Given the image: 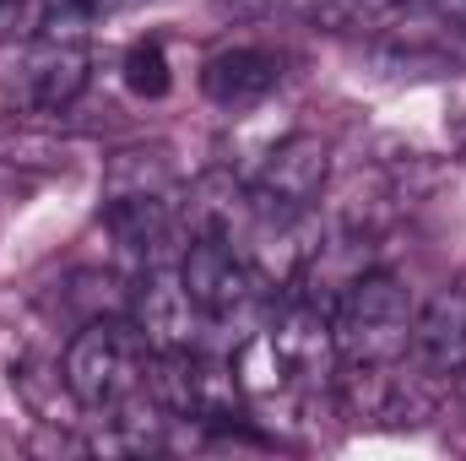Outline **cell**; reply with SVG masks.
Returning a JSON list of instances; mask_svg holds the SVG:
<instances>
[{"instance_id":"1","label":"cell","mask_w":466,"mask_h":461,"mask_svg":"<svg viewBox=\"0 0 466 461\" xmlns=\"http://www.w3.org/2000/svg\"><path fill=\"white\" fill-rule=\"evenodd\" d=\"M147 369H152V343L136 332V321H87L66 347L60 380L87 413L115 418L147 396Z\"/></svg>"},{"instance_id":"2","label":"cell","mask_w":466,"mask_h":461,"mask_svg":"<svg viewBox=\"0 0 466 461\" xmlns=\"http://www.w3.org/2000/svg\"><path fill=\"white\" fill-rule=\"evenodd\" d=\"M331 347L352 369H385L401 353H412V304L407 288L385 271H369L342 288L331 315Z\"/></svg>"},{"instance_id":"3","label":"cell","mask_w":466,"mask_h":461,"mask_svg":"<svg viewBox=\"0 0 466 461\" xmlns=\"http://www.w3.org/2000/svg\"><path fill=\"white\" fill-rule=\"evenodd\" d=\"M179 282H185V293L196 299V310L207 321H238L260 304V277L218 233H196L179 250Z\"/></svg>"},{"instance_id":"4","label":"cell","mask_w":466,"mask_h":461,"mask_svg":"<svg viewBox=\"0 0 466 461\" xmlns=\"http://www.w3.org/2000/svg\"><path fill=\"white\" fill-rule=\"evenodd\" d=\"M87 16L71 11V5H55L49 16V33L38 38L33 60H27V98L38 109H71L76 93L87 87Z\"/></svg>"},{"instance_id":"5","label":"cell","mask_w":466,"mask_h":461,"mask_svg":"<svg viewBox=\"0 0 466 461\" xmlns=\"http://www.w3.org/2000/svg\"><path fill=\"white\" fill-rule=\"evenodd\" d=\"M320 185H326V147L315 141V136H288L271 158H266V169H260V179H255V207H266V212H304L315 196H320Z\"/></svg>"},{"instance_id":"6","label":"cell","mask_w":466,"mask_h":461,"mask_svg":"<svg viewBox=\"0 0 466 461\" xmlns=\"http://www.w3.org/2000/svg\"><path fill=\"white\" fill-rule=\"evenodd\" d=\"M130 321L152 343V353H163V347H196V332L207 315L196 310V299L185 293L179 277H168L163 266H147V282L130 299Z\"/></svg>"},{"instance_id":"7","label":"cell","mask_w":466,"mask_h":461,"mask_svg":"<svg viewBox=\"0 0 466 461\" xmlns=\"http://www.w3.org/2000/svg\"><path fill=\"white\" fill-rule=\"evenodd\" d=\"M412 353H418L429 369H440V374L466 369V293L461 288L434 293V299L412 315Z\"/></svg>"},{"instance_id":"8","label":"cell","mask_w":466,"mask_h":461,"mask_svg":"<svg viewBox=\"0 0 466 461\" xmlns=\"http://www.w3.org/2000/svg\"><path fill=\"white\" fill-rule=\"evenodd\" d=\"M277 60L266 49H223L201 66V93L223 109H244V104H260L271 87H277Z\"/></svg>"},{"instance_id":"9","label":"cell","mask_w":466,"mask_h":461,"mask_svg":"<svg viewBox=\"0 0 466 461\" xmlns=\"http://www.w3.org/2000/svg\"><path fill=\"white\" fill-rule=\"evenodd\" d=\"M104 223L119 239V250L147 261V266H157L168 255V244H174V212H168L163 196H115Z\"/></svg>"},{"instance_id":"10","label":"cell","mask_w":466,"mask_h":461,"mask_svg":"<svg viewBox=\"0 0 466 461\" xmlns=\"http://www.w3.org/2000/svg\"><path fill=\"white\" fill-rule=\"evenodd\" d=\"M266 337H271V347H277V358H282L288 374H309V369H320L326 353H331V321L320 315V304L293 299V304L277 315V326H271Z\"/></svg>"},{"instance_id":"11","label":"cell","mask_w":466,"mask_h":461,"mask_svg":"<svg viewBox=\"0 0 466 461\" xmlns=\"http://www.w3.org/2000/svg\"><path fill=\"white\" fill-rule=\"evenodd\" d=\"M119 71H125V87H130L136 98H163V93L174 87V77H168V55H163L157 38L130 44L125 60H119Z\"/></svg>"},{"instance_id":"12","label":"cell","mask_w":466,"mask_h":461,"mask_svg":"<svg viewBox=\"0 0 466 461\" xmlns=\"http://www.w3.org/2000/svg\"><path fill=\"white\" fill-rule=\"evenodd\" d=\"M401 0H315V16L337 22V27H374L396 11Z\"/></svg>"},{"instance_id":"13","label":"cell","mask_w":466,"mask_h":461,"mask_svg":"<svg viewBox=\"0 0 466 461\" xmlns=\"http://www.w3.org/2000/svg\"><path fill=\"white\" fill-rule=\"evenodd\" d=\"M55 5H71V11H82V16H98V11H115L119 0H55Z\"/></svg>"},{"instance_id":"14","label":"cell","mask_w":466,"mask_h":461,"mask_svg":"<svg viewBox=\"0 0 466 461\" xmlns=\"http://www.w3.org/2000/svg\"><path fill=\"white\" fill-rule=\"evenodd\" d=\"M456 396H461V407H466V369H456Z\"/></svg>"},{"instance_id":"15","label":"cell","mask_w":466,"mask_h":461,"mask_svg":"<svg viewBox=\"0 0 466 461\" xmlns=\"http://www.w3.org/2000/svg\"><path fill=\"white\" fill-rule=\"evenodd\" d=\"M0 5H5V0H0Z\"/></svg>"},{"instance_id":"16","label":"cell","mask_w":466,"mask_h":461,"mask_svg":"<svg viewBox=\"0 0 466 461\" xmlns=\"http://www.w3.org/2000/svg\"><path fill=\"white\" fill-rule=\"evenodd\" d=\"M461 5H466V0H461Z\"/></svg>"}]
</instances>
